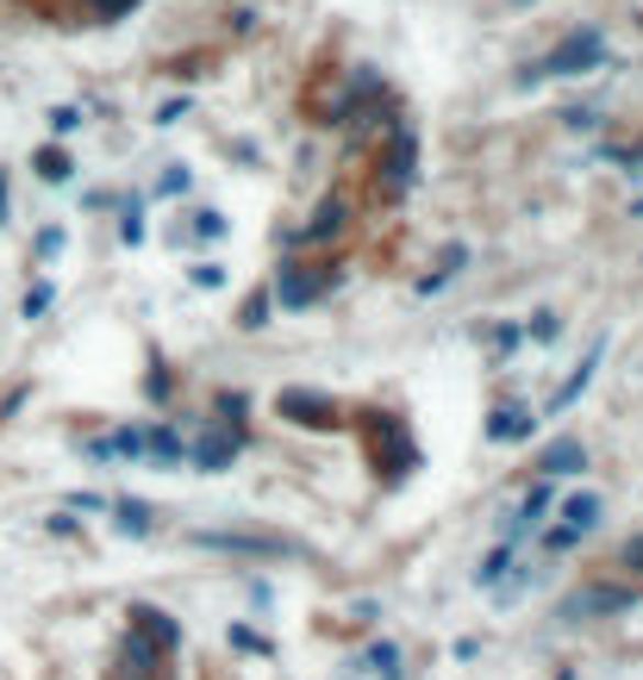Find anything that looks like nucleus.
<instances>
[{"mask_svg": "<svg viewBox=\"0 0 643 680\" xmlns=\"http://www.w3.org/2000/svg\"><path fill=\"white\" fill-rule=\"evenodd\" d=\"M38 176H44V181H63V176H69V156H63V151H44V156H38Z\"/></svg>", "mask_w": 643, "mask_h": 680, "instance_id": "nucleus-15", "label": "nucleus"}, {"mask_svg": "<svg viewBox=\"0 0 643 680\" xmlns=\"http://www.w3.org/2000/svg\"><path fill=\"white\" fill-rule=\"evenodd\" d=\"M563 519H568V531H594L600 525V493H575V500H563Z\"/></svg>", "mask_w": 643, "mask_h": 680, "instance_id": "nucleus-11", "label": "nucleus"}, {"mask_svg": "<svg viewBox=\"0 0 643 680\" xmlns=\"http://www.w3.org/2000/svg\"><path fill=\"white\" fill-rule=\"evenodd\" d=\"M363 668L381 680H400V649H393V643H369V649H363Z\"/></svg>", "mask_w": 643, "mask_h": 680, "instance_id": "nucleus-12", "label": "nucleus"}, {"mask_svg": "<svg viewBox=\"0 0 643 680\" xmlns=\"http://www.w3.org/2000/svg\"><path fill=\"white\" fill-rule=\"evenodd\" d=\"M119 237H125V244H137V237H144V219H137V213H125V225H119Z\"/></svg>", "mask_w": 643, "mask_h": 680, "instance_id": "nucleus-21", "label": "nucleus"}, {"mask_svg": "<svg viewBox=\"0 0 643 680\" xmlns=\"http://www.w3.org/2000/svg\"><path fill=\"white\" fill-rule=\"evenodd\" d=\"M587 63H600V32H575V38H563L531 76H575V69H587Z\"/></svg>", "mask_w": 643, "mask_h": 680, "instance_id": "nucleus-3", "label": "nucleus"}, {"mask_svg": "<svg viewBox=\"0 0 643 680\" xmlns=\"http://www.w3.org/2000/svg\"><path fill=\"white\" fill-rule=\"evenodd\" d=\"M44 306H51V288H32V293H25V319H38Z\"/></svg>", "mask_w": 643, "mask_h": 680, "instance_id": "nucleus-18", "label": "nucleus"}, {"mask_svg": "<svg viewBox=\"0 0 643 680\" xmlns=\"http://www.w3.org/2000/svg\"><path fill=\"white\" fill-rule=\"evenodd\" d=\"M537 468H544L550 481H556V475H575V468H587V449H581V437H556V444H544V456H537Z\"/></svg>", "mask_w": 643, "mask_h": 680, "instance_id": "nucleus-7", "label": "nucleus"}, {"mask_svg": "<svg viewBox=\"0 0 643 680\" xmlns=\"http://www.w3.org/2000/svg\"><path fill=\"white\" fill-rule=\"evenodd\" d=\"M144 449H156V456H181V437L176 431H156V437H144Z\"/></svg>", "mask_w": 643, "mask_h": 680, "instance_id": "nucleus-17", "label": "nucleus"}, {"mask_svg": "<svg viewBox=\"0 0 643 680\" xmlns=\"http://www.w3.org/2000/svg\"><path fill=\"white\" fill-rule=\"evenodd\" d=\"M631 605H638V587H575V593H568L563 600V618H606V612H631Z\"/></svg>", "mask_w": 643, "mask_h": 680, "instance_id": "nucleus-2", "label": "nucleus"}, {"mask_svg": "<svg viewBox=\"0 0 643 680\" xmlns=\"http://www.w3.org/2000/svg\"><path fill=\"white\" fill-rule=\"evenodd\" d=\"M237 456V431H219V437H207V444L195 449V462L207 468V475H219V468H232Z\"/></svg>", "mask_w": 643, "mask_h": 680, "instance_id": "nucleus-10", "label": "nucleus"}, {"mask_svg": "<svg viewBox=\"0 0 643 680\" xmlns=\"http://www.w3.org/2000/svg\"><path fill=\"white\" fill-rule=\"evenodd\" d=\"M113 512H119V531H132V537H144V531H151V505H137V500H119Z\"/></svg>", "mask_w": 643, "mask_h": 680, "instance_id": "nucleus-13", "label": "nucleus"}, {"mask_svg": "<svg viewBox=\"0 0 643 680\" xmlns=\"http://www.w3.org/2000/svg\"><path fill=\"white\" fill-rule=\"evenodd\" d=\"M624 568H638V575H643V531L631 537V544H624Z\"/></svg>", "mask_w": 643, "mask_h": 680, "instance_id": "nucleus-19", "label": "nucleus"}, {"mask_svg": "<svg viewBox=\"0 0 643 680\" xmlns=\"http://www.w3.org/2000/svg\"><path fill=\"white\" fill-rule=\"evenodd\" d=\"M337 225H344V207H337V200H325V207H319V219H312L300 237H325V232H337Z\"/></svg>", "mask_w": 643, "mask_h": 680, "instance_id": "nucleus-14", "label": "nucleus"}, {"mask_svg": "<svg viewBox=\"0 0 643 680\" xmlns=\"http://www.w3.org/2000/svg\"><path fill=\"white\" fill-rule=\"evenodd\" d=\"M600 356H606V337H600V344H594V350H587V363H581V369H575V375H568V381H563V393L550 400V412H568V406H575V400H581V393H587V381H594V369H600Z\"/></svg>", "mask_w": 643, "mask_h": 680, "instance_id": "nucleus-8", "label": "nucleus"}, {"mask_svg": "<svg viewBox=\"0 0 643 680\" xmlns=\"http://www.w3.org/2000/svg\"><path fill=\"white\" fill-rule=\"evenodd\" d=\"M200 544L232 549V556H288V544H275V537H237V531H200Z\"/></svg>", "mask_w": 643, "mask_h": 680, "instance_id": "nucleus-5", "label": "nucleus"}, {"mask_svg": "<svg viewBox=\"0 0 643 680\" xmlns=\"http://www.w3.org/2000/svg\"><path fill=\"white\" fill-rule=\"evenodd\" d=\"M275 300H281V306H312V300H319V281H312L300 263H281V275H275Z\"/></svg>", "mask_w": 643, "mask_h": 680, "instance_id": "nucleus-6", "label": "nucleus"}, {"mask_svg": "<svg viewBox=\"0 0 643 680\" xmlns=\"http://www.w3.org/2000/svg\"><path fill=\"white\" fill-rule=\"evenodd\" d=\"M275 412L293 419L300 431H332L337 419H344L337 400H332V393H319V388H281V393H275Z\"/></svg>", "mask_w": 643, "mask_h": 680, "instance_id": "nucleus-1", "label": "nucleus"}, {"mask_svg": "<svg viewBox=\"0 0 643 680\" xmlns=\"http://www.w3.org/2000/svg\"><path fill=\"white\" fill-rule=\"evenodd\" d=\"M51 125H57V132H76L81 113H76V107H63V113H51Z\"/></svg>", "mask_w": 643, "mask_h": 680, "instance_id": "nucleus-20", "label": "nucleus"}, {"mask_svg": "<svg viewBox=\"0 0 643 680\" xmlns=\"http://www.w3.org/2000/svg\"><path fill=\"white\" fill-rule=\"evenodd\" d=\"M631 169H643V144H638V151H631Z\"/></svg>", "mask_w": 643, "mask_h": 680, "instance_id": "nucleus-24", "label": "nucleus"}, {"mask_svg": "<svg viewBox=\"0 0 643 680\" xmlns=\"http://www.w3.org/2000/svg\"><path fill=\"white\" fill-rule=\"evenodd\" d=\"M0 219H7V181H0Z\"/></svg>", "mask_w": 643, "mask_h": 680, "instance_id": "nucleus-25", "label": "nucleus"}, {"mask_svg": "<svg viewBox=\"0 0 643 680\" xmlns=\"http://www.w3.org/2000/svg\"><path fill=\"white\" fill-rule=\"evenodd\" d=\"M100 13H125V7H137V0H95Z\"/></svg>", "mask_w": 643, "mask_h": 680, "instance_id": "nucleus-23", "label": "nucleus"}, {"mask_svg": "<svg viewBox=\"0 0 643 680\" xmlns=\"http://www.w3.org/2000/svg\"><path fill=\"white\" fill-rule=\"evenodd\" d=\"M195 232H200V237H219V232H225V219H219V213H200Z\"/></svg>", "mask_w": 643, "mask_h": 680, "instance_id": "nucleus-22", "label": "nucleus"}, {"mask_svg": "<svg viewBox=\"0 0 643 680\" xmlns=\"http://www.w3.org/2000/svg\"><path fill=\"white\" fill-rule=\"evenodd\" d=\"M132 631L151 643V649H176L181 643V624L169 618V612H156V605H132Z\"/></svg>", "mask_w": 643, "mask_h": 680, "instance_id": "nucleus-4", "label": "nucleus"}, {"mask_svg": "<svg viewBox=\"0 0 643 680\" xmlns=\"http://www.w3.org/2000/svg\"><path fill=\"white\" fill-rule=\"evenodd\" d=\"M531 425H537L531 406H500L488 419V437H494V444H519V437H531Z\"/></svg>", "mask_w": 643, "mask_h": 680, "instance_id": "nucleus-9", "label": "nucleus"}, {"mask_svg": "<svg viewBox=\"0 0 643 680\" xmlns=\"http://www.w3.org/2000/svg\"><path fill=\"white\" fill-rule=\"evenodd\" d=\"M256 325H269V293H256L251 306H244V331H256Z\"/></svg>", "mask_w": 643, "mask_h": 680, "instance_id": "nucleus-16", "label": "nucleus"}]
</instances>
